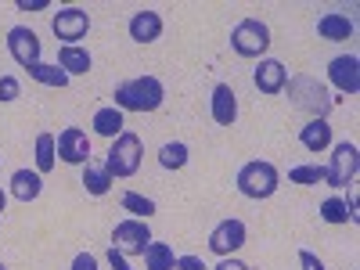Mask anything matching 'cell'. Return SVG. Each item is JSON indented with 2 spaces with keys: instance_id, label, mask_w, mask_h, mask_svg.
<instances>
[{
  "instance_id": "cell-1",
  "label": "cell",
  "mask_w": 360,
  "mask_h": 270,
  "mask_svg": "<svg viewBox=\"0 0 360 270\" xmlns=\"http://www.w3.org/2000/svg\"><path fill=\"white\" fill-rule=\"evenodd\" d=\"M115 108L119 112H155L166 98V86L159 76H134L115 86Z\"/></svg>"
},
{
  "instance_id": "cell-2",
  "label": "cell",
  "mask_w": 360,
  "mask_h": 270,
  "mask_svg": "<svg viewBox=\"0 0 360 270\" xmlns=\"http://www.w3.org/2000/svg\"><path fill=\"white\" fill-rule=\"evenodd\" d=\"M288 98H292V105L295 108H303V112H310V119H324L328 112H332V105H335V98L328 94V86L324 83H317L314 76H288Z\"/></svg>"
},
{
  "instance_id": "cell-3",
  "label": "cell",
  "mask_w": 360,
  "mask_h": 270,
  "mask_svg": "<svg viewBox=\"0 0 360 270\" xmlns=\"http://www.w3.org/2000/svg\"><path fill=\"white\" fill-rule=\"evenodd\" d=\"M278 184H281L278 166L266 162V159H252V162H245L242 169H238V191H242L245 198H252V202L270 198L278 191Z\"/></svg>"
},
{
  "instance_id": "cell-4",
  "label": "cell",
  "mask_w": 360,
  "mask_h": 270,
  "mask_svg": "<svg viewBox=\"0 0 360 270\" xmlns=\"http://www.w3.org/2000/svg\"><path fill=\"white\" fill-rule=\"evenodd\" d=\"M141 155H144L141 137H137L134 130H123V134L112 141V148H108L105 169H108L112 176H134V173L141 169Z\"/></svg>"
},
{
  "instance_id": "cell-5",
  "label": "cell",
  "mask_w": 360,
  "mask_h": 270,
  "mask_svg": "<svg viewBox=\"0 0 360 270\" xmlns=\"http://www.w3.org/2000/svg\"><path fill=\"white\" fill-rule=\"evenodd\" d=\"M231 47L242 58H263L270 51V25L259 18H242L231 29Z\"/></svg>"
},
{
  "instance_id": "cell-6",
  "label": "cell",
  "mask_w": 360,
  "mask_h": 270,
  "mask_svg": "<svg viewBox=\"0 0 360 270\" xmlns=\"http://www.w3.org/2000/svg\"><path fill=\"white\" fill-rule=\"evenodd\" d=\"M148 242H152V231H148V220H119L112 231V249H119L123 256H144Z\"/></svg>"
},
{
  "instance_id": "cell-7",
  "label": "cell",
  "mask_w": 360,
  "mask_h": 270,
  "mask_svg": "<svg viewBox=\"0 0 360 270\" xmlns=\"http://www.w3.org/2000/svg\"><path fill=\"white\" fill-rule=\"evenodd\" d=\"M324 169H328V180H324L328 188H346V184H353V176H356V169H360V152H356V144H349V141L335 144L332 162H328Z\"/></svg>"
},
{
  "instance_id": "cell-8",
  "label": "cell",
  "mask_w": 360,
  "mask_h": 270,
  "mask_svg": "<svg viewBox=\"0 0 360 270\" xmlns=\"http://www.w3.org/2000/svg\"><path fill=\"white\" fill-rule=\"evenodd\" d=\"M51 29H54V37L62 40V47H76V40H83L86 29H90V15L83 8H62L54 15Z\"/></svg>"
},
{
  "instance_id": "cell-9",
  "label": "cell",
  "mask_w": 360,
  "mask_h": 270,
  "mask_svg": "<svg viewBox=\"0 0 360 270\" xmlns=\"http://www.w3.org/2000/svg\"><path fill=\"white\" fill-rule=\"evenodd\" d=\"M54 152L69 166H86L90 162V137L79 127H65L62 134L54 137Z\"/></svg>"
},
{
  "instance_id": "cell-10",
  "label": "cell",
  "mask_w": 360,
  "mask_h": 270,
  "mask_svg": "<svg viewBox=\"0 0 360 270\" xmlns=\"http://www.w3.org/2000/svg\"><path fill=\"white\" fill-rule=\"evenodd\" d=\"M245 238H249V231H245L242 220H220L213 227V234H209V249L224 259V256H234L238 249H242Z\"/></svg>"
},
{
  "instance_id": "cell-11",
  "label": "cell",
  "mask_w": 360,
  "mask_h": 270,
  "mask_svg": "<svg viewBox=\"0 0 360 270\" xmlns=\"http://www.w3.org/2000/svg\"><path fill=\"white\" fill-rule=\"evenodd\" d=\"M40 37L33 33L29 25H15L11 33H8V51H11V58L22 65V69H29V65H37L40 62Z\"/></svg>"
},
{
  "instance_id": "cell-12",
  "label": "cell",
  "mask_w": 360,
  "mask_h": 270,
  "mask_svg": "<svg viewBox=\"0 0 360 270\" xmlns=\"http://www.w3.org/2000/svg\"><path fill=\"white\" fill-rule=\"evenodd\" d=\"M328 79H332L335 90H342V94H356L360 90V58L356 54H339L332 58V65H328Z\"/></svg>"
},
{
  "instance_id": "cell-13",
  "label": "cell",
  "mask_w": 360,
  "mask_h": 270,
  "mask_svg": "<svg viewBox=\"0 0 360 270\" xmlns=\"http://www.w3.org/2000/svg\"><path fill=\"white\" fill-rule=\"evenodd\" d=\"M252 83H256V90L259 94H281L285 90V83H288V69L278 62V58H263V62L256 65V72H252Z\"/></svg>"
},
{
  "instance_id": "cell-14",
  "label": "cell",
  "mask_w": 360,
  "mask_h": 270,
  "mask_svg": "<svg viewBox=\"0 0 360 270\" xmlns=\"http://www.w3.org/2000/svg\"><path fill=\"white\" fill-rule=\"evenodd\" d=\"M209 115H213L217 127H234V119H238V94H234L227 83H217V86H213V98H209Z\"/></svg>"
},
{
  "instance_id": "cell-15",
  "label": "cell",
  "mask_w": 360,
  "mask_h": 270,
  "mask_svg": "<svg viewBox=\"0 0 360 270\" xmlns=\"http://www.w3.org/2000/svg\"><path fill=\"white\" fill-rule=\"evenodd\" d=\"M162 37V15L159 11H137L130 18V40L134 44H155Z\"/></svg>"
},
{
  "instance_id": "cell-16",
  "label": "cell",
  "mask_w": 360,
  "mask_h": 270,
  "mask_svg": "<svg viewBox=\"0 0 360 270\" xmlns=\"http://www.w3.org/2000/svg\"><path fill=\"white\" fill-rule=\"evenodd\" d=\"M90 65H94V58H90V51L86 47H58V69H62L69 79L72 76H86L90 72Z\"/></svg>"
},
{
  "instance_id": "cell-17",
  "label": "cell",
  "mask_w": 360,
  "mask_h": 270,
  "mask_svg": "<svg viewBox=\"0 0 360 270\" xmlns=\"http://www.w3.org/2000/svg\"><path fill=\"white\" fill-rule=\"evenodd\" d=\"M44 191V176L37 169H15L11 173V198L18 202H37Z\"/></svg>"
},
{
  "instance_id": "cell-18",
  "label": "cell",
  "mask_w": 360,
  "mask_h": 270,
  "mask_svg": "<svg viewBox=\"0 0 360 270\" xmlns=\"http://www.w3.org/2000/svg\"><path fill=\"white\" fill-rule=\"evenodd\" d=\"M317 33H321V40L339 44V40H349L353 37V22L342 11H328V15L317 18Z\"/></svg>"
},
{
  "instance_id": "cell-19",
  "label": "cell",
  "mask_w": 360,
  "mask_h": 270,
  "mask_svg": "<svg viewBox=\"0 0 360 270\" xmlns=\"http://www.w3.org/2000/svg\"><path fill=\"white\" fill-rule=\"evenodd\" d=\"M321 220L324 224H356V198H324L321 202Z\"/></svg>"
},
{
  "instance_id": "cell-20",
  "label": "cell",
  "mask_w": 360,
  "mask_h": 270,
  "mask_svg": "<svg viewBox=\"0 0 360 270\" xmlns=\"http://www.w3.org/2000/svg\"><path fill=\"white\" fill-rule=\"evenodd\" d=\"M299 144L307 148V152H324L328 144H332V127H328V119H310V123L299 130Z\"/></svg>"
},
{
  "instance_id": "cell-21",
  "label": "cell",
  "mask_w": 360,
  "mask_h": 270,
  "mask_svg": "<svg viewBox=\"0 0 360 270\" xmlns=\"http://www.w3.org/2000/svg\"><path fill=\"white\" fill-rule=\"evenodd\" d=\"M90 127H94V134H101V137H119V134H123L127 130V115L123 112H119L115 105H105V108H98L94 112V123H90Z\"/></svg>"
},
{
  "instance_id": "cell-22",
  "label": "cell",
  "mask_w": 360,
  "mask_h": 270,
  "mask_svg": "<svg viewBox=\"0 0 360 270\" xmlns=\"http://www.w3.org/2000/svg\"><path fill=\"white\" fill-rule=\"evenodd\" d=\"M112 184H115V176H112L105 166H98V162H86V166H83V188H86V195L101 198V195L112 191Z\"/></svg>"
},
{
  "instance_id": "cell-23",
  "label": "cell",
  "mask_w": 360,
  "mask_h": 270,
  "mask_svg": "<svg viewBox=\"0 0 360 270\" xmlns=\"http://www.w3.org/2000/svg\"><path fill=\"white\" fill-rule=\"evenodd\" d=\"M173 245H166V242H148V249H144V270H173Z\"/></svg>"
},
{
  "instance_id": "cell-24",
  "label": "cell",
  "mask_w": 360,
  "mask_h": 270,
  "mask_svg": "<svg viewBox=\"0 0 360 270\" xmlns=\"http://www.w3.org/2000/svg\"><path fill=\"white\" fill-rule=\"evenodd\" d=\"M188 159H191V148L184 141H169V144L159 148V166L162 169H184Z\"/></svg>"
},
{
  "instance_id": "cell-25",
  "label": "cell",
  "mask_w": 360,
  "mask_h": 270,
  "mask_svg": "<svg viewBox=\"0 0 360 270\" xmlns=\"http://www.w3.org/2000/svg\"><path fill=\"white\" fill-rule=\"evenodd\" d=\"M25 72L33 76L37 83H44V86H58V90H62V86H69V76H65L62 69H58V65H47V62H37V65H29Z\"/></svg>"
},
{
  "instance_id": "cell-26",
  "label": "cell",
  "mask_w": 360,
  "mask_h": 270,
  "mask_svg": "<svg viewBox=\"0 0 360 270\" xmlns=\"http://www.w3.org/2000/svg\"><path fill=\"white\" fill-rule=\"evenodd\" d=\"M58 162V152H54V134H37V173H51Z\"/></svg>"
},
{
  "instance_id": "cell-27",
  "label": "cell",
  "mask_w": 360,
  "mask_h": 270,
  "mask_svg": "<svg viewBox=\"0 0 360 270\" xmlns=\"http://www.w3.org/2000/svg\"><path fill=\"white\" fill-rule=\"evenodd\" d=\"M123 209H127L130 217H137V220H148V217L155 213V202L137 195V191H123Z\"/></svg>"
},
{
  "instance_id": "cell-28",
  "label": "cell",
  "mask_w": 360,
  "mask_h": 270,
  "mask_svg": "<svg viewBox=\"0 0 360 270\" xmlns=\"http://www.w3.org/2000/svg\"><path fill=\"white\" fill-rule=\"evenodd\" d=\"M288 180H292V184H324V180H328V169L317 166V162L295 166V169H288Z\"/></svg>"
},
{
  "instance_id": "cell-29",
  "label": "cell",
  "mask_w": 360,
  "mask_h": 270,
  "mask_svg": "<svg viewBox=\"0 0 360 270\" xmlns=\"http://www.w3.org/2000/svg\"><path fill=\"white\" fill-rule=\"evenodd\" d=\"M18 98H22L18 76H0V101H18Z\"/></svg>"
},
{
  "instance_id": "cell-30",
  "label": "cell",
  "mask_w": 360,
  "mask_h": 270,
  "mask_svg": "<svg viewBox=\"0 0 360 270\" xmlns=\"http://www.w3.org/2000/svg\"><path fill=\"white\" fill-rule=\"evenodd\" d=\"M173 270H209V266L202 263V256H176Z\"/></svg>"
},
{
  "instance_id": "cell-31",
  "label": "cell",
  "mask_w": 360,
  "mask_h": 270,
  "mask_svg": "<svg viewBox=\"0 0 360 270\" xmlns=\"http://www.w3.org/2000/svg\"><path fill=\"white\" fill-rule=\"evenodd\" d=\"M72 270H98V256L94 252H76Z\"/></svg>"
},
{
  "instance_id": "cell-32",
  "label": "cell",
  "mask_w": 360,
  "mask_h": 270,
  "mask_svg": "<svg viewBox=\"0 0 360 270\" xmlns=\"http://www.w3.org/2000/svg\"><path fill=\"white\" fill-rule=\"evenodd\" d=\"M299 263H303V270H324V263L310 249H299Z\"/></svg>"
},
{
  "instance_id": "cell-33",
  "label": "cell",
  "mask_w": 360,
  "mask_h": 270,
  "mask_svg": "<svg viewBox=\"0 0 360 270\" xmlns=\"http://www.w3.org/2000/svg\"><path fill=\"white\" fill-rule=\"evenodd\" d=\"M108 263H112V270H130V263H127V256L119 252V249H112L108 245Z\"/></svg>"
},
{
  "instance_id": "cell-34",
  "label": "cell",
  "mask_w": 360,
  "mask_h": 270,
  "mask_svg": "<svg viewBox=\"0 0 360 270\" xmlns=\"http://www.w3.org/2000/svg\"><path fill=\"white\" fill-rule=\"evenodd\" d=\"M51 0H18V11H47Z\"/></svg>"
},
{
  "instance_id": "cell-35",
  "label": "cell",
  "mask_w": 360,
  "mask_h": 270,
  "mask_svg": "<svg viewBox=\"0 0 360 270\" xmlns=\"http://www.w3.org/2000/svg\"><path fill=\"white\" fill-rule=\"evenodd\" d=\"M217 270H249L242 259H234V256H224L220 263H217Z\"/></svg>"
},
{
  "instance_id": "cell-36",
  "label": "cell",
  "mask_w": 360,
  "mask_h": 270,
  "mask_svg": "<svg viewBox=\"0 0 360 270\" xmlns=\"http://www.w3.org/2000/svg\"><path fill=\"white\" fill-rule=\"evenodd\" d=\"M4 205H8V195H4V191H0V213H4Z\"/></svg>"
},
{
  "instance_id": "cell-37",
  "label": "cell",
  "mask_w": 360,
  "mask_h": 270,
  "mask_svg": "<svg viewBox=\"0 0 360 270\" xmlns=\"http://www.w3.org/2000/svg\"><path fill=\"white\" fill-rule=\"evenodd\" d=\"M0 270H8V266H4V263H0Z\"/></svg>"
}]
</instances>
